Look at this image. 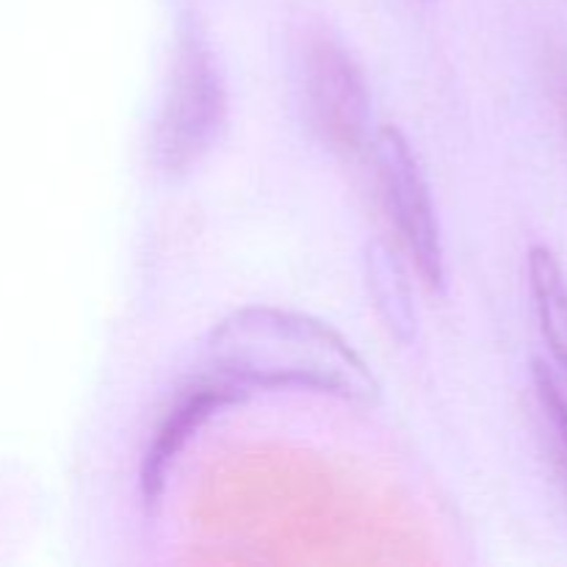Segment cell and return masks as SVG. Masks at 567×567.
<instances>
[{
	"instance_id": "277c9868",
	"label": "cell",
	"mask_w": 567,
	"mask_h": 567,
	"mask_svg": "<svg viewBox=\"0 0 567 567\" xmlns=\"http://www.w3.org/2000/svg\"><path fill=\"white\" fill-rule=\"evenodd\" d=\"M305 109L316 136L338 155L365 153L371 133V94L363 70L338 37L313 31L302 53Z\"/></svg>"
},
{
	"instance_id": "5b68a950",
	"label": "cell",
	"mask_w": 567,
	"mask_h": 567,
	"mask_svg": "<svg viewBox=\"0 0 567 567\" xmlns=\"http://www.w3.org/2000/svg\"><path fill=\"white\" fill-rule=\"evenodd\" d=\"M244 399H247V391L233 385L216 371L194 377L177 388L175 396L161 413L158 424H155L153 437L144 449L142 468H138V493L150 509L158 507V502L164 498L172 471H175L177 460L183 457L188 443L197 437V432L214 415L225 413L227 408H236Z\"/></svg>"
},
{
	"instance_id": "7a4b0ae2",
	"label": "cell",
	"mask_w": 567,
	"mask_h": 567,
	"mask_svg": "<svg viewBox=\"0 0 567 567\" xmlns=\"http://www.w3.org/2000/svg\"><path fill=\"white\" fill-rule=\"evenodd\" d=\"M227 125V83L208 33L197 20L177 31L164 94L150 136L155 169L183 177L216 147Z\"/></svg>"
},
{
	"instance_id": "8992f818",
	"label": "cell",
	"mask_w": 567,
	"mask_h": 567,
	"mask_svg": "<svg viewBox=\"0 0 567 567\" xmlns=\"http://www.w3.org/2000/svg\"><path fill=\"white\" fill-rule=\"evenodd\" d=\"M526 277H529V297L535 308L537 324L548 343L554 363L563 371L567 382V277L557 255L537 244L526 258Z\"/></svg>"
},
{
	"instance_id": "3957f363",
	"label": "cell",
	"mask_w": 567,
	"mask_h": 567,
	"mask_svg": "<svg viewBox=\"0 0 567 567\" xmlns=\"http://www.w3.org/2000/svg\"><path fill=\"white\" fill-rule=\"evenodd\" d=\"M377 188L388 221L430 291L446 286V249H443L441 221L432 203L430 183L421 169L419 155L399 127H380L369 144Z\"/></svg>"
},
{
	"instance_id": "6da1fadb",
	"label": "cell",
	"mask_w": 567,
	"mask_h": 567,
	"mask_svg": "<svg viewBox=\"0 0 567 567\" xmlns=\"http://www.w3.org/2000/svg\"><path fill=\"white\" fill-rule=\"evenodd\" d=\"M208 369L241 391H302L374 404L380 380L327 321L275 305H249L210 330Z\"/></svg>"
},
{
	"instance_id": "52a82bcc",
	"label": "cell",
	"mask_w": 567,
	"mask_h": 567,
	"mask_svg": "<svg viewBox=\"0 0 567 567\" xmlns=\"http://www.w3.org/2000/svg\"><path fill=\"white\" fill-rule=\"evenodd\" d=\"M365 269H369V288L377 310L382 313L385 324L402 341H408L415 330V310L404 271L399 269V264L385 247H369Z\"/></svg>"
},
{
	"instance_id": "ba28073f",
	"label": "cell",
	"mask_w": 567,
	"mask_h": 567,
	"mask_svg": "<svg viewBox=\"0 0 567 567\" xmlns=\"http://www.w3.org/2000/svg\"><path fill=\"white\" fill-rule=\"evenodd\" d=\"M535 396L548 432H551L554 454H557L567 480V393L559 385L557 374L546 363H535Z\"/></svg>"
}]
</instances>
